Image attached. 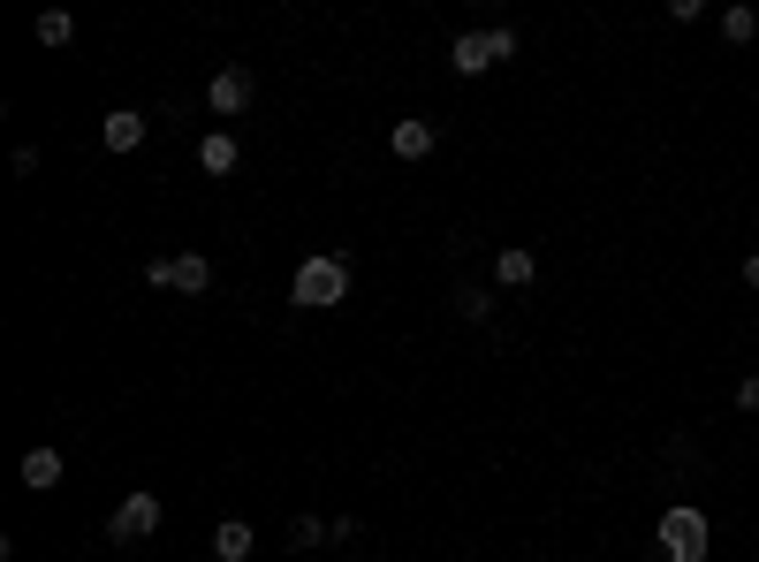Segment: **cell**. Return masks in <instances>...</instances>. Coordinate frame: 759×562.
<instances>
[{
    "mask_svg": "<svg viewBox=\"0 0 759 562\" xmlns=\"http://www.w3.org/2000/svg\"><path fill=\"white\" fill-rule=\"evenodd\" d=\"M653 548H661V562H707L714 524H707V510H691V502H669L661 524H653Z\"/></svg>",
    "mask_w": 759,
    "mask_h": 562,
    "instance_id": "1",
    "label": "cell"
},
{
    "mask_svg": "<svg viewBox=\"0 0 759 562\" xmlns=\"http://www.w3.org/2000/svg\"><path fill=\"white\" fill-rule=\"evenodd\" d=\"M342 297H349V259H335V252H312V259L296 266L289 304H304V312H335Z\"/></svg>",
    "mask_w": 759,
    "mask_h": 562,
    "instance_id": "2",
    "label": "cell"
},
{
    "mask_svg": "<svg viewBox=\"0 0 759 562\" xmlns=\"http://www.w3.org/2000/svg\"><path fill=\"white\" fill-rule=\"evenodd\" d=\"M502 61H516V31H464V39L448 46V69L456 77H486V69H502Z\"/></svg>",
    "mask_w": 759,
    "mask_h": 562,
    "instance_id": "3",
    "label": "cell"
},
{
    "mask_svg": "<svg viewBox=\"0 0 759 562\" xmlns=\"http://www.w3.org/2000/svg\"><path fill=\"white\" fill-rule=\"evenodd\" d=\"M160 517H168V510H160V494H145V486L122 494V502H115V517H107V548H145V540L160 532Z\"/></svg>",
    "mask_w": 759,
    "mask_h": 562,
    "instance_id": "4",
    "label": "cell"
},
{
    "mask_svg": "<svg viewBox=\"0 0 759 562\" xmlns=\"http://www.w3.org/2000/svg\"><path fill=\"white\" fill-rule=\"evenodd\" d=\"M145 282H152V289H175V297H206L213 289V259L206 252H168V259L145 266Z\"/></svg>",
    "mask_w": 759,
    "mask_h": 562,
    "instance_id": "5",
    "label": "cell"
},
{
    "mask_svg": "<svg viewBox=\"0 0 759 562\" xmlns=\"http://www.w3.org/2000/svg\"><path fill=\"white\" fill-rule=\"evenodd\" d=\"M252 91H258V77L244 69V61H228V69H220V77L206 85V107L220 115V122H236V115L252 107Z\"/></svg>",
    "mask_w": 759,
    "mask_h": 562,
    "instance_id": "6",
    "label": "cell"
},
{
    "mask_svg": "<svg viewBox=\"0 0 759 562\" xmlns=\"http://www.w3.org/2000/svg\"><path fill=\"white\" fill-rule=\"evenodd\" d=\"M661 472H669L676 486H699V479H707V448H699L691 426H676L669 441H661Z\"/></svg>",
    "mask_w": 759,
    "mask_h": 562,
    "instance_id": "7",
    "label": "cell"
},
{
    "mask_svg": "<svg viewBox=\"0 0 759 562\" xmlns=\"http://www.w3.org/2000/svg\"><path fill=\"white\" fill-rule=\"evenodd\" d=\"M252 548H258V532L244 517H220V524H213V562H252Z\"/></svg>",
    "mask_w": 759,
    "mask_h": 562,
    "instance_id": "8",
    "label": "cell"
},
{
    "mask_svg": "<svg viewBox=\"0 0 759 562\" xmlns=\"http://www.w3.org/2000/svg\"><path fill=\"white\" fill-rule=\"evenodd\" d=\"M433 145H441V130H433V122H418V115H411V122H395V130H387V152H395V160H425V152H433Z\"/></svg>",
    "mask_w": 759,
    "mask_h": 562,
    "instance_id": "9",
    "label": "cell"
},
{
    "mask_svg": "<svg viewBox=\"0 0 759 562\" xmlns=\"http://www.w3.org/2000/svg\"><path fill=\"white\" fill-rule=\"evenodd\" d=\"M198 168H206V175H236V168H244V145H236L228 130H206V137H198Z\"/></svg>",
    "mask_w": 759,
    "mask_h": 562,
    "instance_id": "10",
    "label": "cell"
},
{
    "mask_svg": "<svg viewBox=\"0 0 759 562\" xmlns=\"http://www.w3.org/2000/svg\"><path fill=\"white\" fill-rule=\"evenodd\" d=\"M145 130H152V122H145L137 107H115V115H107V152H137Z\"/></svg>",
    "mask_w": 759,
    "mask_h": 562,
    "instance_id": "11",
    "label": "cell"
},
{
    "mask_svg": "<svg viewBox=\"0 0 759 562\" xmlns=\"http://www.w3.org/2000/svg\"><path fill=\"white\" fill-rule=\"evenodd\" d=\"M532 274H540V259H532L524 244H502V252H494V282H502V289H524Z\"/></svg>",
    "mask_w": 759,
    "mask_h": 562,
    "instance_id": "12",
    "label": "cell"
},
{
    "mask_svg": "<svg viewBox=\"0 0 759 562\" xmlns=\"http://www.w3.org/2000/svg\"><path fill=\"white\" fill-rule=\"evenodd\" d=\"M23 486H31V494H53V486H61V448H31V456H23Z\"/></svg>",
    "mask_w": 759,
    "mask_h": 562,
    "instance_id": "13",
    "label": "cell"
},
{
    "mask_svg": "<svg viewBox=\"0 0 759 562\" xmlns=\"http://www.w3.org/2000/svg\"><path fill=\"white\" fill-rule=\"evenodd\" d=\"M31 31H39V46H69V39H77V16H69V8H46Z\"/></svg>",
    "mask_w": 759,
    "mask_h": 562,
    "instance_id": "14",
    "label": "cell"
},
{
    "mask_svg": "<svg viewBox=\"0 0 759 562\" xmlns=\"http://www.w3.org/2000/svg\"><path fill=\"white\" fill-rule=\"evenodd\" d=\"M721 39H729V46H752L759 39V8H729V16H721Z\"/></svg>",
    "mask_w": 759,
    "mask_h": 562,
    "instance_id": "15",
    "label": "cell"
},
{
    "mask_svg": "<svg viewBox=\"0 0 759 562\" xmlns=\"http://www.w3.org/2000/svg\"><path fill=\"white\" fill-rule=\"evenodd\" d=\"M319 540H335V524H319V517H296L289 524V548H319Z\"/></svg>",
    "mask_w": 759,
    "mask_h": 562,
    "instance_id": "16",
    "label": "cell"
},
{
    "mask_svg": "<svg viewBox=\"0 0 759 562\" xmlns=\"http://www.w3.org/2000/svg\"><path fill=\"white\" fill-rule=\"evenodd\" d=\"M456 312H464L471 327H479V319H486V312H494V297H486V289H471V282H464V289H456Z\"/></svg>",
    "mask_w": 759,
    "mask_h": 562,
    "instance_id": "17",
    "label": "cell"
},
{
    "mask_svg": "<svg viewBox=\"0 0 759 562\" xmlns=\"http://www.w3.org/2000/svg\"><path fill=\"white\" fill-rule=\"evenodd\" d=\"M737 411H752V418H759V373H752V381H737Z\"/></svg>",
    "mask_w": 759,
    "mask_h": 562,
    "instance_id": "18",
    "label": "cell"
},
{
    "mask_svg": "<svg viewBox=\"0 0 759 562\" xmlns=\"http://www.w3.org/2000/svg\"><path fill=\"white\" fill-rule=\"evenodd\" d=\"M745 289H759V252H752V259H745Z\"/></svg>",
    "mask_w": 759,
    "mask_h": 562,
    "instance_id": "19",
    "label": "cell"
}]
</instances>
